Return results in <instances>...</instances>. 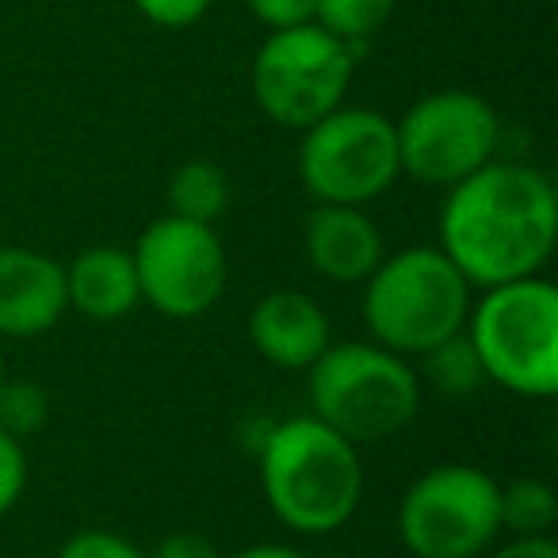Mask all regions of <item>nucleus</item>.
<instances>
[{"mask_svg": "<svg viewBox=\"0 0 558 558\" xmlns=\"http://www.w3.org/2000/svg\"><path fill=\"white\" fill-rule=\"evenodd\" d=\"M248 341L256 356L283 372H306L333 344L329 314L306 291H268L248 314Z\"/></svg>", "mask_w": 558, "mask_h": 558, "instance_id": "nucleus-12", "label": "nucleus"}, {"mask_svg": "<svg viewBox=\"0 0 558 558\" xmlns=\"http://www.w3.org/2000/svg\"><path fill=\"white\" fill-rule=\"evenodd\" d=\"M395 4L398 0H318L314 24L349 43L352 50H360L372 35L387 27V20L395 16Z\"/></svg>", "mask_w": 558, "mask_h": 558, "instance_id": "nucleus-18", "label": "nucleus"}, {"mask_svg": "<svg viewBox=\"0 0 558 558\" xmlns=\"http://www.w3.org/2000/svg\"><path fill=\"white\" fill-rule=\"evenodd\" d=\"M47 390L27 379H4V387H0V428L4 433H12L16 440H27V436H35L47 425Z\"/></svg>", "mask_w": 558, "mask_h": 558, "instance_id": "nucleus-19", "label": "nucleus"}, {"mask_svg": "<svg viewBox=\"0 0 558 558\" xmlns=\"http://www.w3.org/2000/svg\"><path fill=\"white\" fill-rule=\"evenodd\" d=\"M398 165L428 187H451L494 161L501 119L494 104L466 88L428 93L395 123Z\"/></svg>", "mask_w": 558, "mask_h": 558, "instance_id": "nucleus-9", "label": "nucleus"}, {"mask_svg": "<svg viewBox=\"0 0 558 558\" xmlns=\"http://www.w3.org/2000/svg\"><path fill=\"white\" fill-rule=\"evenodd\" d=\"M230 558H306V555L295 547H283V543H253V547H241Z\"/></svg>", "mask_w": 558, "mask_h": 558, "instance_id": "nucleus-26", "label": "nucleus"}, {"mask_svg": "<svg viewBox=\"0 0 558 558\" xmlns=\"http://www.w3.org/2000/svg\"><path fill=\"white\" fill-rule=\"evenodd\" d=\"M489 558H558V543L550 535H509Z\"/></svg>", "mask_w": 558, "mask_h": 558, "instance_id": "nucleus-25", "label": "nucleus"}, {"mask_svg": "<svg viewBox=\"0 0 558 558\" xmlns=\"http://www.w3.org/2000/svg\"><path fill=\"white\" fill-rule=\"evenodd\" d=\"M146 558H222L203 532H169Z\"/></svg>", "mask_w": 558, "mask_h": 558, "instance_id": "nucleus-24", "label": "nucleus"}, {"mask_svg": "<svg viewBox=\"0 0 558 558\" xmlns=\"http://www.w3.org/2000/svg\"><path fill=\"white\" fill-rule=\"evenodd\" d=\"M27 489V451L24 440L0 428V517H9Z\"/></svg>", "mask_w": 558, "mask_h": 558, "instance_id": "nucleus-21", "label": "nucleus"}, {"mask_svg": "<svg viewBox=\"0 0 558 558\" xmlns=\"http://www.w3.org/2000/svg\"><path fill=\"white\" fill-rule=\"evenodd\" d=\"M364 326L375 344L398 356H425L466 326L471 283L440 245L387 253L364 279Z\"/></svg>", "mask_w": 558, "mask_h": 558, "instance_id": "nucleus-3", "label": "nucleus"}, {"mask_svg": "<svg viewBox=\"0 0 558 558\" xmlns=\"http://www.w3.org/2000/svg\"><path fill=\"white\" fill-rule=\"evenodd\" d=\"M402 177L395 119L341 104L303 131L299 180L314 203L364 207Z\"/></svg>", "mask_w": 558, "mask_h": 558, "instance_id": "nucleus-7", "label": "nucleus"}, {"mask_svg": "<svg viewBox=\"0 0 558 558\" xmlns=\"http://www.w3.org/2000/svg\"><path fill=\"white\" fill-rule=\"evenodd\" d=\"M226 207H230V177L222 172V165L195 157L169 177V215L215 226Z\"/></svg>", "mask_w": 558, "mask_h": 558, "instance_id": "nucleus-15", "label": "nucleus"}, {"mask_svg": "<svg viewBox=\"0 0 558 558\" xmlns=\"http://www.w3.org/2000/svg\"><path fill=\"white\" fill-rule=\"evenodd\" d=\"M356 50L318 24L268 32L253 58V100L276 126L306 131L349 96Z\"/></svg>", "mask_w": 558, "mask_h": 558, "instance_id": "nucleus-6", "label": "nucleus"}, {"mask_svg": "<svg viewBox=\"0 0 558 558\" xmlns=\"http://www.w3.org/2000/svg\"><path fill=\"white\" fill-rule=\"evenodd\" d=\"M558 245V192L547 172L520 161H486L448 187L440 248L471 288L539 276Z\"/></svg>", "mask_w": 558, "mask_h": 558, "instance_id": "nucleus-1", "label": "nucleus"}, {"mask_svg": "<svg viewBox=\"0 0 558 558\" xmlns=\"http://www.w3.org/2000/svg\"><path fill=\"white\" fill-rule=\"evenodd\" d=\"M54 558H146V550L108 527H85V532H73Z\"/></svg>", "mask_w": 558, "mask_h": 558, "instance_id": "nucleus-20", "label": "nucleus"}, {"mask_svg": "<svg viewBox=\"0 0 558 558\" xmlns=\"http://www.w3.org/2000/svg\"><path fill=\"white\" fill-rule=\"evenodd\" d=\"M65 264L39 248L0 245V337H43L65 318Z\"/></svg>", "mask_w": 558, "mask_h": 558, "instance_id": "nucleus-11", "label": "nucleus"}, {"mask_svg": "<svg viewBox=\"0 0 558 558\" xmlns=\"http://www.w3.org/2000/svg\"><path fill=\"white\" fill-rule=\"evenodd\" d=\"M131 256L138 271L142 303L177 322L207 314L222 299L226 276H230L226 245L215 226L180 215L154 218L142 230Z\"/></svg>", "mask_w": 558, "mask_h": 558, "instance_id": "nucleus-10", "label": "nucleus"}, {"mask_svg": "<svg viewBox=\"0 0 558 558\" xmlns=\"http://www.w3.org/2000/svg\"><path fill=\"white\" fill-rule=\"evenodd\" d=\"M245 4L268 32L314 24V9H318V0H245Z\"/></svg>", "mask_w": 558, "mask_h": 558, "instance_id": "nucleus-23", "label": "nucleus"}, {"mask_svg": "<svg viewBox=\"0 0 558 558\" xmlns=\"http://www.w3.org/2000/svg\"><path fill=\"white\" fill-rule=\"evenodd\" d=\"M497 520L509 535H550L558 520V494L539 478H517L501 486Z\"/></svg>", "mask_w": 558, "mask_h": 558, "instance_id": "nucleus-16", "label": "nucleus"}, {"mask_svg": "<svg viewBox=\"0 0 558 558\" xmlns=\"http://www.w3.org/2000/svg\"><path fill=\"white\" fill-rule=\"evenodd\" d=\"M134 9H138L154 27L184 32V27L199 24V20L207 16L210 0H134Z\"/></svg>", "mask_w": 558, "mask_h": 558, "instance_id": "nucleus-22", "label": "nucleus"}, {"mask_svg": "<svg viewBox=\"0 0 558 558\" xmlns=\"http://www.w3.org/2000/svg\"><path fill=\"white\" fill-rule=\"evenodd\" d=\"M486 383L520 398L558 395V288L543 276L486 288L466 314Z\"/></svg>", "mask_w": 558, "mask_h": 558, "instance_id": "nucleus-5", "label": "nucleus"}, {"mask_svg": "<svg viewBox=\"0 0 558 558\" xmlns=\"http://www.w3.org/2000/svg\"><path fill=\"white\" fill-rule=\"evenodd\" d=\"M260 489L271 517L291 532H337L356 517L364 497L360 448L314 413L291 417L264 436Z\"/></svg>", "mask_w": 558, "mask_h": 558, "instance_id": "nucleus-2", "label": "nucleus"}, {"mask_svg": "<svg viewBox=\"0 0 558 558\" xmlns=\"http://www.w3.org/2000/svg\"><path fill=\"white\" fill-rule=\"evenodd\" d=\"M494 474L471 463L425 471L398 505V539L413 558H478L501 535Z\"/></svg>", "mask_w": 558, "mask_h": 558, "instance_id": "nucleus-8", "label": "nucleus"}, {"mask_svg": "<svg viewBox=\"0 0 558 558\" xmlns=\"http://www.w3.org/2000/svg\"><path fill=\"white\" fill-rule=\"evenodd\" d=\"M4 379H9V372H4V352H0V387H4Z\"/></svg>", "mask_w": 558, "mask_h": 558, "instance_id": "nucleus-27", "label": "nucleus"}, {"mask_svg": "<svg viewBox=\"0 0 558 558\" xmlns=\"http://www.w3.org/2000/svg\"><path fill=\"white\" fill-rule=\"evenodd\" d=\"M65 295L70 311L93 322H119L142 303L138 271L131 248L88 245L65 264Z\"/></svg>", "mask_w": 558, "mask_h": 558, "instance_id": "nucleus-14", "label": "nucleus"}, {"mask_svg": "<svg viewBox=\"0 0 558 558\" xmlns=\"http://www.w3.org/2000/svg\"><path fill=\"white\" fill-rule=\"evenodd\" d=\"M421 360H425V375L433 379V387L444 390L448 398H466L478 387H486V372H482V360L474 352L466 329L451 333L448 341L428 349Z\"/></svg>", "mask_w": 558, "mask_h": 558, "instance_id": "nucleus-17", "label": "nucleus"}, {"mask_svg": "<svg viewBox=\"0 0 558 558\" xmlns=\"http://www.w3.org/2000/svg\"><path fill=\"white\" fill-rule=\"evenodd\" d=\"M306 398L314 417L360 448L402 433L417 417L421 379L398 352L375 341H344L306 367Z\"/></svg>", "mask_w": 558, "mask_h": 558, "instance_id": "nucleus-4", "label": "nucleus"}, {"mask_svg": "<svg viewBox=\"0 0 558 558\" xmlns=\"http://www.w3.org/2000/svg\"><path fill=\"white\" fill-rule=\"evenodd\" d=\"M303 253L329 283H364L387 256V245L364 207L314 203V210L303 218Z\"/></svg>", "mask_w": 558, "mask_h": 558, "instance_id": "nucleus-13", "label": "nucleus"}]
</instances>
